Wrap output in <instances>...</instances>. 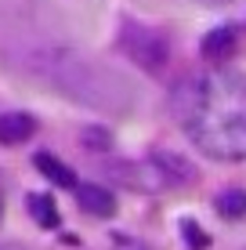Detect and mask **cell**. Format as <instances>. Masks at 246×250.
Listing matches in <instances>:
<instances>
[{"label": "cell", "mask_w": 246, "mask_h": 250, "mask_svg": "<svg viewBox=\"0 0 246 250\" xmlns=\"http://www.w3.org/2000/svg\"><path fill=\"white\" fill-rule=\"evenodd\" d=\"M217 210H221V218H232V221L246 218V188H228V192H221L217 196Z\"/></svg>", "instance_id": "cell-8"}, {"label": "cell", "mask_w": 246, "mask_h": 250, "mask_svg": "<svg viewBox=\"0 0 246 250\" xmlns=\"http://www.w3.org/2000/svg\"><path fill=\"white\" fill-rule=\"evenodd\" d=\"M203 4H228V0H203Z\"/></svg>", "instance_id": "cell-12"}, {"label": "cell", "mask_w": 246, "mask_h": 250, "mask_svg": "<svg viewBox=\"0 0 246 250\" xmlns=\"http://www.w3.org/2000/svg\"><path fill=\"white\" fill-rule=\"evenodd\" d=\"M170 109L203 156L246 160V76L232 69H207L174 87Z\"/></svg>", "instance_id": "cell-1"}, {"label": "cell", "mask_w": 246, "mask_h": 250, "mask_svg": "<svg viewBox=\"0 0 246 250\" xmlns=\"http://www.w3.org/2000/svg\"><path fill=\"white\" fill-rule=\"evenodd\" d=\"M120 47L131 62H138L145 73H163V65L170 62V44L159 29L152 25H141V22H123V33H120Z\"/></svg>", "instance_id": "cell-2"}, {"label": "cell", "mask_w": 246, "mask_h": 250, "mask_svg": "<svg viewBox=\"0 0 246 250\" xmlns=\"http://www.w3.org/2000/svg\"><path fill=\"white\" fill-rule=\"evenodd\" d=\"M235 29L232 25H217V29H210L207 37H203V58L207 62H228V58L235 55Z\"/></svg>", "instance_id": "cell-5"}, {"label": "cell", "mask_w": 246, "mask_h": 250, "mask_svg": "<svg viewBox=\"0 0 246 250\" xmlns=\"http://www.w3.org/2000/svg\"><path fill=\"white\" fill-rule=\"evenodd\" d=\"M37 134V120L29 113H0V145H22Z\"/></svg>", "instance_id": "cell-4"}, {"label": "cell", "mask_w": 246, "mask_h": 250, "mask_svg": "<svg viewBox=\"0 0 246 250\" xmlns=\"http://www.w3.org/2000/svg\"><path fill=\"white\" fill-rule=\"evenodd\" d=\"M181 232H185V239H189L192 247L207 250V243H210V239H207V232H203V229L196 225V221H181Z\"/></svg>", "instance_id": "cell-9"}, {"label": "cell", "mask_w": 246, "mask_h": 250, "mask_svg": "<svg viewBox=\"0 0 246 250\" xmlns=\"http://www.w3.org/2000/svg\"><path fill=\"white\" fill-rule=\"evenodd\" d=\"M37 170L44 178H51L55 185H62V188H76V174H73V167H65L62 160H55L51 152H37Z\"/></svg>", "instance_id": "cell-6"}, {"label": "cell", "mask_w": 246, "mask_h": 250, "mask_svg": "<svg viewBox=\"0 0 246 250\" xmlns=\"http://www.w3.org/2000/svg\"><path fill=\"white\" fill-rule=\"evenodd\" d=\"M73 192H76V203H80L91 218H113L116 214V200H113L109 188H101V185H76Z\"/></svg>", "instance_id": "cell-3"}, {"label": "cell", "mask_w": 246, "mask_h": 250, "mask_svg": "<svg viewBox=\"0 0 246 250\" xmlns=\"http://www.w3.org/2000/svg\"><path fill=\"white\" fill-rule=\"evenodd\" d=\"M0 221H4V182H0Z\"/></svg>", "instance_id": "cell-11"}, {"label": "cell", "mask_w": 246, "mask_h": 250, "mask_svg": "<svg viewBox=\"0 0 246 250\" xmlns=\"http://www.w3.org/2000/svg\"><path fill=\"white\" fill-rule=\"evenodd\" d=\"M0 250H25L22 243H0Z\"/></svg>", "instance_id": "cell-10"}, {"label": "cell", "mask_w": 246, "mask_h": 250, "mask_svg": "<svg viewBox=\"0 0 246 250\" xmlns=\"http://www.w3.org/2000/svg\"><path fill=\"white\" fill-rule=\"evenodd\" d=\"M29 214H33V221H37L40 229H58V207H55V200L51 196H44V192H33L29 196Z\"/></svg>", "instance_id": "cell-7"}]
</instances>
